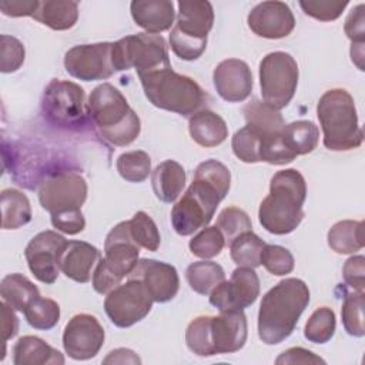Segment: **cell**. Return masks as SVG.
I'll return each mask as SVG.
<instances>
[{
	"label": "cell",
	"mask_w": 365,
	"mask_h": 365,
	"mask_svg": "<svg viewBox=\"0 0 365 365\" xmlns=\"http://www.w3.org/2000/svg\"><path fill=\"white\" fill-rule=\"evenodd\" d=\"M68 241L58 232L46 230L34 235L24 250V257L31 274L43 284H54L63 252Z\"/></svg>",
	"instance_id": "cell-13"
},
{
	"label": "cell",
	"mask_w": 365,
	"mask_h": 365,
	"mask_svg": "<svg viewBox=\"0 0 365 365\" xmlns=\"http://www.w3.org/2000/svg\"><path fill=\"white\" fill-rule=\"evenodd\" d=\"M185 279L194 292L210 295L211 291L225 279V272L220 264L204 259L187 267Z\"/></svg>",
	"instance_id": "cell-33"
},
{
	"label": "cell",
	"mask_w": 365,
	"mask_h": 365,
	"mask_svg": "<svg viewBox=\"0 0 365 365\" xmlns=\"http://www.w3.org/2000/svg\"><path fill=\"white\" fill-rule=\"evenodd\" d=\"M138 254L140 247L133 241L127 221L118 222L106 237L103 259L118 277L124 278L137 265Z\"/></svg>",
	"instance_id": "cell-21"
},
{
	"label": "cell",
	"mask_w": 365,
	"mask_h": 365,
	"mask_svg": "<svg viewBox=\"0 0 365 365\" xmlns=\"http://www.w3.org/2000/svg\"><path fill=\"white\" fill-rule=\"evenodd\" d=\"M123 278L118 277L107 264L106 261L101 259L97 262L94 271H93V277H91V282H93V288L96 292L104 295L108 294L111 289H114L115 287H118L121 284Z\"/></svg>",
	"instance_id": "cell-47"
},
{
	"label": "cell",
	"mask_w": 365,
	"mask_h": 365,
	"mask_svg": "<svg viewBox=\"0 0 365 365\" xmlns=\"http://www.w3.org/2000/svg\"><path fill=\"white\" fill-rule=\"evenodd\" d=\"M24 46L13 36H0V70L1 73H14L24 63Z\"/></svg>",
	"instance_id": "cell-45"
},
{
	"label": "cell",
	"mask_w": 365,
	"mask_h": 365,
	"mask_svg": "<svg viewBox=\"0 0 365 365\" xmlns=\"http://www.w3.org/2000/svg\"><path fill=\"white\" fill-rule=\"evenodd\" d=\"M308 285L299 278H285L264 297L258 311V336L267 345L285 341L309 304Z\"/></svg>",
	"instance_id": "cell-2"
},
{
	"label": "cell",
	"mask_w": 365,
	"mask_h": 365,
	"mask_svg": "<svg viewBox=\"0 0 365 365\" xmlns=\"http://www.w3.org/2000/svg\"><path fill=\"white\" fill-rule=\"evenodd\" d=\"M38 3L40 1L37 0H6L0 3V10L4 16L9 17H33L38 7Z\"/></svg>",
	"instance_id": "cell-52"
},
{
	"label": "cell",
	"mask_w": 365,
	"mask_h": 365,
	"mask_svg": "<svg viewBox=\"0 0 365 365\" xmlns=\"http://www.w3.org/2000/svg\"><path fill=\"white\" fill-rule=\"evenodd\" d=\"M26 321L34 329L48 331L58 324L60 305L51 298H36L23 312Z\"/></svg>",
	"instance_id": "cell-37"
},
{
	"label": "cell",
	"mask_w": 365,
	"mask_h": 365,
	"mask_svg": "<svg viewBox=\"0 0 365 365\" xmlns=\"http://www.w3.org/2000/svg\"><path fill=\"white\" fill-rule=\"evenodd\" d=\"M1 328H3V342L6 344L9 339L16 336L19 331V319L14 314V309L9 307L4 301L1 302Z\"/></svg>",
	"instance_id": "cell-53"
},
{
	"label": "cell",
	"mask_w": 365,
	"mask_h": 365,
	"mask_svg": "<svg viewBox=\"0 0 365 365\" xmlns=\"http://www.w3.org/2000/svg\"><path fill=\"white\" fill-rule=\"evenodd\" d=\"M128 278L141 281L153 301L160 304L171 301L180 289V277L175 267L151 258L138 259Z\"/></svg>",
	"instance_id": "cell-17"
},
{
	"label": "cell",
	"mask_w": 365,
	"mask_h": 365,
	"mask_svg": "<svg viewBox=\"0 0 365 365\" xmlns=\"http://www.w3.org/2000/svg\"><path fill=\"white\" fill-rule=\"evenodd\" d=\"M153 302L144 284L135 278H128L107 294L104 311L115 327L128 328L148 315Z\"/></svg>",
	"instance_id": "cell-11"
},
{
	"label": "cell",
	"mask_w": 365,
	"mask_h": 365,
	"mask_svg": "<svg viewBox=\"0 0 365 365\" xmlns=\"http://www.w3.org/2000/svg\"><path fill=\"white\" fill-rule=\"evenodd\" d=\"M282 140L288 150L298 155L312 153L319 141V130L315 123L308 120H298L285 124L282 130Z\"/></svg>",
	"instance_id": "cell-32"
},
{
	"label": "cell",
	"mask_w": 365,
	"mask_h": 365,
	"mask_svg": "<svg viewBox=\"0 0 365 365\" xmlns=\"http://www.w3.org/2000/svg\"><path fill=\"white\" fill-rule=\"evenodd\" d=\"M41 110L46 120L57 127L84 125L87 103L83 87L73 81L53 78L44 88Z\"/></svg>",
	"instance_id": "cell-10"
},
{
	"label": "cell",
	"mask_w": 365,
	"mask_h": 365,
	"mask_svg": "<svg viewBox=\"0 0 365 365\" xmlns=\"http://www.w3.org/2000/svg\"><path fill=\"white\" fill-rule=\"evenodd\" d=\"M328 245L336 254H355L365 245L364 222L342 220L335 222L327 235Z\"/></svg>",
	"instance_id": "cell-29"
},
{
	"label": "cell",
	"mask_w": 365,
	"mask_h": 365,
	"mask_svg": "<svg viewBox=\"0 0 365 365\" xmlns=\"http://www.w3.org/2000/svg\"><path fill=\"white\" fill-rule=\"evenodd\" d=\"M335 328H336L335 312L328 307H321V308H317L308 318L304 328V336L309 342L325 344L334 336Z\"/></svg>",
	"instance_id": "cell-38"
},
{
	"label": "cell",
	"mask_w": 365,
	"mask_h": 365,
	"mask_svg": "<svg viewBox=\"0 0 365 365\" xmlns=\"http://www.w3.org/2000/svg\"><path fill=\"white\" fill-rule=\"evenodd\" d=\"M215 225L220 228V231L225 238V242L228 244L242 232L251 231L252 228V222L248 214L244 210L234 205L224 208L218 214Z\"/></svg>",
	"instance_id": "cell-43"
},
{
	"label": "cell",
	"mask_w": 365,
	"mask_h": 365,
	"mask_svg": "<svg viewBox=\"0 0 365 365\" xmlns=\"http://www.w3.org/2000/svg\"><path fill=\"white\" fill-rule=\"evenodd\" d=\"M261 143H262V137L257 131H254L250 125L245 124L232 135L231 147L238 160L252 164V163H261L259 160Z\"/></svg>",
	"instance_id": "cell-41"
},
{
	"label": "cell",
	"mask_w": 365,
	"mask_h": 365,
	"mask_svg": "<svg viewBox=\"0 0 365 365\" xmlns=\"http://www.w3.org/2000/svg\"><path fill=\"white\" fill-rule=\"evenodd\" d=\"M111 63L115 71L134 68L138 76L171 67L163 36L137 33L113 43Z\"/></svg>",
	"instance_id": "cell-8"
},
{
	"label": "cell",
	"mask_w": 365,
	"mask_h": 365,
	"mask_svg": "<svg viewBox=\"0 0 365 365\" xmlns=\"http://www.w3.org/2000/svg\"><path fill=\"white\" fill-rule=\"evenodd\" d=\"M101 259L98 248L86 241H68L61 261L60 271L70 279L86 284L91 279L97 262Z\"/></svg>",
	"instance_id": "cell-22"
},
{
	"label": "cell",
	"mask_w": 365,
	"mask_h": 365,
	"mask_svg": "<svg viewBox=\"0 0 365 365\" xmlns=\"http://www.w3.org/2000/svg\"><path fill=\"white\" fill-rule=\"evenodd\" d=\"M134 23L150 34H160L174 24V3L170 0H134L130 4Z\"/></svg>",
	"instance_id": "cell-23"
},
{
	"label": "cell",
	"mask_w": 365,
	"mask_h": 365,
	"mask_svg": "<svg viewBox=\"0 0 365 365\" xmlns=\"http://www.w3.org/2000/svg\"><path fill=\"white\" fill-rule=\"evenodd\" d=\"M188 130L191 138L205 148L217 147L228 137L227 123L220 114L211 110L194 113L188 120Z\"/></svg>",
	"instance_id": "cell-24"
},
{
	"label": "cell",
	"mask_w": 365,
	"mask_h": 365,
	"mask_svg": "<svg viewBox=\"0 0 365 365\" xmlns=\"http://www.w3.org/2000/svg\"><path fill=\"white\" fill-rule=\"evenodd\" d=\"M177 21L170 33V46L182 60H197L207 47V36L214 24L210 1H178Z\"/></svg>",
	"instance_id": "cell-7"
},
{
	"label": "cell",
	"mask_w": 365,
	"mask_h": 365,
	"mask_svg": "<svg viewBox=\"0 0 365 365\" xmlns=\"http://www.w3.org/2000/svg\"><path fill=\"white\" fill-rule=\"evenodd\" d=\"M364 4L359 3L358 6H355L344 24V30L346 37L352 41V43H359L362 44L365 40V19H364Z\"/></svg>",
	"instance_id": "cell-50"
},
{
	"label": "cell",
	"mask_w": 365,
	"mask_h": 365,
	"mask_svg": "<svg viewBox=\"0 0 365 365\" xmlns=\"http://www.w3.org/2000/svg\"><path fill=\"white\" fill-rule=\"evenodd\" d=\"M218 96L228 103H241L252 91L254 80L248 64L240 58H227L217 64L212 73Z\"/></svg>",
	"instance_id": "cell-19"
},
{
	"label": "cell",
	"mask_w": 365,
	"mask_h": 365,
	"mask_svg": "<svg viewBox=\"0 0 365 365\" xmlns=\"http://www.w3.org/2000/svg\"><path fill=\"white\" fill-rule=\"evenodd\" d=\"M128 224V231L133 238V241L140 247L147 251H157L161 244V237L160 231L153 221V218L144 212V211H137L131 220L127 221Z\"/></svg>",
	"instance_id": "cell-35"
},
{
	"label": "cell",
	"mask_w": 365,
	"mask_h": 365,
	"mask_svg": "<svg viewBox=\"0 0 365 365\" xmlns=\"http://www.w3.org/2000/svg\"><path fill=\"white\" fill-rule=\"evenodd\" d=\"M51 224L57 231L76 235L84 230L86 220L81 210H71L51 214Z\"/></svg>",
	"instance_id": "cell-48"
},
{
	"label": "cell",
	"mask_w": 365,
	"mask_h": 365,
	"mask_svg": "<svg viewBox=\"0 0 365 365\" xmlns=\"http://www.w3.org/2000/svg\"><path fill=\"white\" fill-rule=\"evenodd\" d=\"M151 185L160 201L174 202L185 185V171L182 165L174 160L160 163L151 174Z\"/></svg>",
	"instance_id": "cell-26"
},
{
	"label": "cell",
	"mask_w": 365,
	"mask_h": 365,
	"mask_svg": "<svg viewBox=\"0 0 365 365\" xmlns=\"http://www.w3.org/2000/svg\"><path fill=\"white\" fill-rule=\"evenodd\" d=\"M104 364H141L137 354L127 348H117L103 359Z\"/></svg>",
	"instance_id": "cell-54"
},
{
	"label": "cell",
	"mask_w": 365,
	"mask_h": 365,
	"mask_svg": "<svg viewBox=\"0 0 365 365\" xmlns=\"http://www.w3.org/2000/svg\"><path fill=\"white\" fill-rule=\"evenodd\" d=\"M30 201L19 190L6 188L1 191V227L17 230L31 221Z\"/></svg>",
	"instance_id": "cell-31"
},
{
	"label": "cell",
	"mask_w": 365,
	"mask_h": 365,
	"mask_svg": "<svg viewBox=\"0 0 365 365\" xmlns=\"http://www.w3.org/2000/svg\"><path fill=\"white\" fill-rule=\"evenodd\" d=\"M242 114L245 117L247 125L257 131L262 140L281 134L285 127V121L281 113L258 98L250 101L242 108Z\"/></svg>",
	"instance_id": "cell-28"
},
{
	"label": "cell",
	"mask_w": 365,
	"mask_h": 365,
	"mask_svg": "<svg viewBox=\"0 0 365 365\" xmlns=\"http://www.w3.org/2000/svg\"><path fill=\"white\" fill-rule=\"evenodd\" d=\"M115 167L125 181L143 182L151 173V158L143 150L127 151L118 155Z\"/></svg>",
	"instance_id": "cell-36"
},
{
	"label": "cell",
	"mask_w": 365,
	"mask_h": 365,
	"mask_svg": "<svg viewBox=\"0 0 365 365\" xmlns=\"http://www.w3.org/2000/svg\"><path fill=\"white\" fill-rule=\"evenodd\" d=\"M305 198L307 182L298 170L277 171L269 182V194L259 204V224L275 235L292 232L304 218Z\"/></svg>",
	"instance_id": "cell-3"
},
{
	"label": "cell",
	"mask_w": 365,
	"mask_h": 365,
	"mask_svg": "<svg viewBox=\"0 0 365 365\" xmlns=\"http://www.w3.org/2000/svg\"><path fill=\"white\" fill-rule=\"evenodd\" d=\"M111 47L113 43L108 41L74 46L64 54V68L77 80H107L115 71L111 63Z\"/></svg>",
	"instance_id": "cell-14"
},
{
	"label": "cell",
	"mask_w": 365,
	"mask_h": 365,
	"mask_svg": "<svg viewBox=\"0 0 365 365\" xmlns=\"http://www.w3.org/2000/svg\"><path fill=\"white\" fill-rule=\"evenodd\" d=\"M230 185L231 173L222 163L217 160L200 163L192 182L171 210L174 231L181 237H187L207 227L218 204L228 194Z\"/></svg>",
	"instance_id": "cell-1"
},
{
	"label": "cell",
	"mask_w": 365,
	"mask_h": 365,
	"mask_svg": "<svg viewBox=\"0 0 365 365\" xmlns=\"http://www.w3.org/2000/svg\"><path fill=\"white\" fill-rule=\"evenodd\" d=\"M248 27L254 34L264 38H282L295 27V17L284 1H262L251 9L247 17Z\"/></svg>",
	"instance_id": "cell-18"
},
{
	"label": "cell",
	"mask_w": 365,
	"mask_h": 365,
	"mask_svg": "<svg viewBox=\"0 0 365 365\" xmlns=\"http://www.w3.org/2000/svg\"><path fill=\"white\" fill-rule=\"evenodd\" d=\"M147 100L157 108L190 115L205 103L207 94L191 77L175 73L171 67L138 76Z\"/></svg>",
	"instance_id": "cell-6"
},
{
	"label": "cell",
	"mask_w": 365,
	"mask_h": 365,
	"mask_svg": "<svg viewBox=\"0 0 365 365\" xmlns=\"http://www.w3.org/2000/svg\"><path fill=\"white\" fill-rule=\"evenodd\" d=\"M104 328L91 314H77L64 327L63 348L76 361L94 358L104 344Z\"/></svg>",
	"instance_id": "cell-16"
},
{
	"label": "cell",
	"mask_w": 365,
	"mask_h": 365,
	"mask_svg": "<svg viewBox=\"0 0 365 365\" xmlns=\"http://www.w3.org/2000/svg\"><path fill=\"white\" fill-rule=\"evenodd\" d=\"M87 198L86 178L77 171L48 174L38 187L40 205L51 214L81 210Z\"/></svg>",
	"instance_id": "cell-12"
},
{
	"label": "cell",
	"mask_w": 365,
	"mask_h": 365,
	"mask_svg": "<svg viewBox=\"0 0 365 365\" xmlns=\"http://www.w3.org/2000/svg\"><path fill=\"white\" fill-rule=\"evenodd\" d=\"M365 258L364 255L349 257L342 268V277L348 287L354 291L364 292V275H365Z\"/></svg>",
	"instance_id": "cell-49"
},
{
	"label": "cell",
	"mask_w": 365,
	"mask_h": 365,
	"mask_svg": "<svg viewBox=\"0 0 365 365\" xmlns=\"http://www.w3.org/2000/svg\"><path fill=\"white\" fill-rule=\"evenodd\" d=\"M319 362L325 364V361L321 356L301 346L289 348L275 359V364L278 365L279 364H319Z\"/></svg>",
	"instance_id": "cell-51"
},
{
	"label": "cell",
	"mask_w": 365,
	"mask_h": 365,
	"mask_svg": "<svg viewBox=\"0 0 365 365\" xmlns=\"http://www.w3.org/2000/svg\"><path fill=\"white\" fill-rule=\"evenodd\" d=\"M0 295L3 301L14 311L24 312L26 308L40 297L38 288L24 275L14 272L1 279Z\"/></svg>",
	"instance_id": "cell-30"
},
{
	"label": "cell",
	"mask_w": 365,
	"mask_h": 365,
	"mask_svg": "<svg viewBox=\"0 0 365 365\" xmlns=\"http://www.w3.org/2000/svg\"><path fill=\"white\" fill-rule=\"evenodd\" d=\"M248 335L247 317L242 309L222 311L210 319V336L214 355L232 354L240 351Z\"/></svg>",
	"instance_id": "cell-20"
},
{
	"label": "cell",
	"mask_w": 365,
	"mask_h": 365,
	"mask_svg": "<svg viewBox=\"0 0 365 365\" xmlns=\"http://www.w3.org/2000/svg\"><path fill=\"white\" fill-rule=\"evenodd\" d=\"M348 6V0H301L299 7L302 11L319 21H332L336 20L345 7Z\"/></svg>",
	"instance_id": "cell-46"
},
{
	"label": "cell",
	"mask_w": 365,
	"mask_h": 365,
	"mask_svg": "<svg viewBox=\"0 0 365 365\" xmlns=\"http://www.w3.org/2000/svg\"><path fill=\"white\" fill-rule=\"evenodd\" d=\"M210 319L208 315H201L192 319L185 329V342L191 352L198 356H212L211 336H210Z\"/></svg>",
	"instance_id": "cell-42"
},
{
	"label": "cell",
	"mask_w": 365,
	"mask_h": 365,
	"mask_svg": "<svg viewBox=\"0 0 365 365\" xmlns=\"http://www.w3.org/2000/svg\"><path fill=\"white\" fill-rule=\"evenodd\" d=\"M265 242L252 231L242 232L230 242L231 259L238 267L257 268L261 265V252Z\"/></svg>",
	"instance_id": "cell-34"
},
{
	"label": "cell",
	"mask_w": 365,
	"mask_h": 365,
	"mask_svg": "<svg viewBox=\"0 0 365 365\" xmlns=\"http://www.w3.org/2000/svg\"><path fill=\"white\" fill-rule=\"evenodd\" d=\"M14 365H61L64 356L60 351L34 335L21 336L13 346Z\"/></svg>",
	"instance_id": "cell-25"
},
{
	"label": "cell",
	"mask_w": 365,
	"mask_h": 365,
	"mask_svg": "<svg viewBox=\"0 0 365 365\" xmlns=\"http://www.w3.org/2000/svg\"><path fill=\"white\" fill-rule=\"evenodd\" d=\"M87 114L100 135L113 145H128L140 135V117L121 91L110 83L93 88L87 100Z\"/></svg>",
	"instance_id": "cell-4"
},
{
	"label": "cell",
	"mask_w": 365,
	"mask_h": 365,
	"mask_svg": "<svg viewBox=\"0 0 365 365\" xmlns=\"http://www.w3.org/2000/svg\"><path fill=\"white\" fill-rule=\"evenodd\" d=\"M261 265H264L269 274L281 277L294 269L295 261L289 250L281 245L265 244L261 252Z\"/></svg>",
	"instance_id": "cell-44"
},
{
	"label": "cell",
	"mask_w": 365,
	"mask_h": 365,
	"mask_svg": "<svg viewBox=\"0 0 365 365\" xmlns=\"http://www.w3.org/2000/svg\"><path fill=\"white\" fill-rule=\"evenodd\" d=\"M188 247L192 255L208 259L220 255L225 247V238L217 225H207L191 238Z\"/></svg>",
	"instance_id": "cell-40"
},
{
	"label": "cell",
	"mask_w": 365,
	"mask_h": 365,
	"mask_svg": "<svg viewBox=\"0 0 365 365\" xmlns=\"http://www.w3.org/2000/svg\"><path fill=\"white\" fill-rule=\"evenodd\" d=\"M324 145L331 151H348L362 144L364 133L358 123L352 96L345 88L325 91L317 104Z\"/></svg>",
	"instance_id": "cell-5"
},
{
	"label": "cell",
	"mask_w": 365,
	"mask_h": 365,
	"mask_svg": "<svg viewBox=\"0 0 365 365\" xmlns=\"http://www.w3.org/2000/svg\"><path fill=\"white\" fill-rule=\"evenodd\" d=\"M351 60L352 63H355V66L364 71V43H352L351 46Z\"/></svg>",
	"instance_id": "cell-55"
},
{
	"label": "cell",
	"mask_w": 365,
	"mask_h": 365,
	"mask_svg": "<svg viewBox=\"0 0 365 365\" xmlns=\"http://www.w3.org/2000/svg\"><path fill=\"white\" fill-rule=\"evenodd\" d=\"M364 305H365L364 292L354 291L344 297V302L341 308L342 325L346 334L356 338H361L365 335Z\"/></svg>",
	"instance_id": "cell-39"
},
{
	"label": "cell",
	"mask_w": 365,
	"mask_h": 365,
	"mask_svg": "<svg viewBox=\"0 0 365 365\" xmlns=\"http://www.w3.org/2000/svg\"><path fill=\"white\" fill-rule=\"evenodd\" d=\"M33 19L51 30H68L78 19V4L70 0H44L38 3Z\"/></svg>",
	"instance_id": "cell-27"
},
{
	"label": "cell",
	"mask_w": 365,
	"mask_h": 365,
	"mask_svg": "<svg viewBox=\"0 0 365 365\" xmlns=\"http://www.w3.org/2000/svg\"><path fill=\"white\" fill-rule=\"evenodd\" d=\"M259 295V278L254 268L238 267L231 278L220 282L210 294V304L220 312L245 309Z\"/></svg>",
	"instance_id": "cell-15"
},
{
	"label": "cell",
	"mask_w": 365,
	"mask_h": 365,
	"mask_svg": "<svg viewBox=\"0 0 365 365\" xmlns=\"http://www.w3.org/2000/svg\"><path fill=\"white\" fill-rule=\"evenodd\" d=\"M298 64L285 51L268 53L259 63V86L262 101L275 110L287 107L298 86Z\"/></svg>",
	"instance_id": "cell-9"
}]
</instances>
